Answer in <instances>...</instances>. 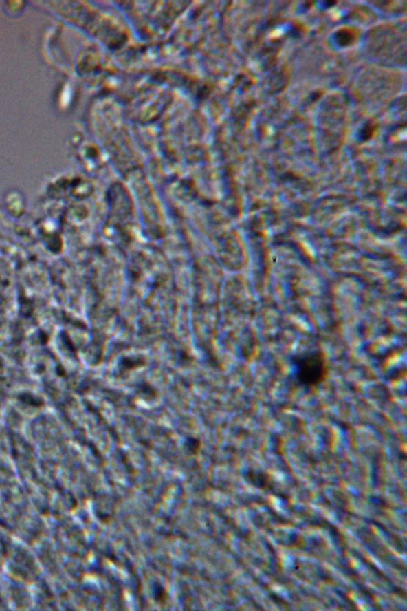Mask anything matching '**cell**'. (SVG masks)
<instances>
[{
  "mask_svg": "<svg viewBox=\"0 0 407 611\" xmlns=\"http://www.w3.org/2000/svg\"><path fill=\"white\" fill-rule=\"evenodd\" d=\"M324 374V363L322 356L312 354L302 360L300 376L304 383L317 384Z\"/></svg>",
  "mask_w": 407,
  "mask_h": 611,
  "instance_id": "6da1fadb",
  "label": "cell"
}]
</instances>
